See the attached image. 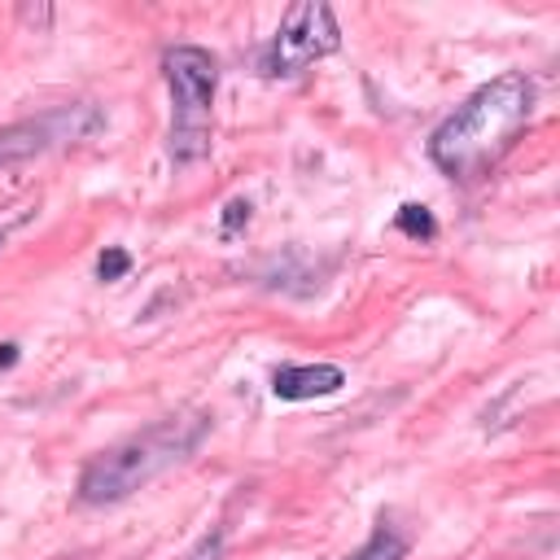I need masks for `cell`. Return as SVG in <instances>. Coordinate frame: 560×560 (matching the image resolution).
Instances as JSON below:
<instances>
[{"label": "cell", "instance_id": "1", "mask_svg": "<svg viewBox=\"0 0 560 560\" xmlns=\"http://www.w3.org/2000/svg\"><path fill=\"white\" fill-rule=\"evenodd\" d=\"M534 114V83L521 70H508L481 83L433 136L429 158L451 179H481L525 131Z\"/></svg>", "mask_w": 560, "mask_h": 560}, {"label": "cell", "instance_id": "2", "mask_svg": "<svg viewBox=\"0 0 560 560\" xmlns=\"http://www.w3.org/2000/svg\"><path fill=\"white\" fill-rule=\"evenodd\" d=\"M210 416L206 411H188V416H166L158 424H149L144 433L109 446L105 455H96L83 477H79V499L83 503H118L127 494H136L140 486H149L158 472H166L171 464H179L184 455L197 451V442L206 438Z\"/></svg>", "mask_w": 560, "mask_h": 560}, {"label": "cell", "instance_id": "3", "mask_svg": "<svg viewBox=\"0 0 560 560\" xmlns=\"http://www.w3.org/2000/svg\"><path fill=\"white\" fill-rule=\"evenodd\" d=\"M171 96H175V131H171V158L197 162L210 149V101L219 83V66L206 48L179 44L162 57Z\"/></svg>", "mask_w": 560, "mask_h": 560}, {"label": "cell", "instance_id": "4", "mask_svg": "<svg viewBox=\"0 0 560 560\" xmlns=\"http://www.w3.org/2000/svg\"><path fill=\"white\" fill-rule=\"evenodd\" d=\"M337 44H341V35H337L332 9L319 4V0H302V4H293L284 13V22L271 35V44L262 48V74H271V79L302 74L319 57L337 52Z\"/></svg>", "mask_w": 560, "mask_h": 560}, {"label": "cell", "instance_id": "5", "mask_svg": "<svg viewBox=\"0 0 560 560\" xmlns=\"http://www.w3.org/2000/svg\"><path fill=\"white\" fill-rule=\"evenodd\" d=\"M101 127V109L96 105H66V109H48L39 118L13 122L0 131V166L9 162H26L35 153H48L66 140H83Z\"/></svg>", "mask_w": 560, "mask_h": 560}, {"label": "cell", "instance_id": "6", "mask_svg": "<svg viewBox=\"0 0 560 560\" xmlns=\"http://www.w3.org/2000/svg\"><path fill=\"white\" fill-rule=\"evenodd\" d=\"M346 385V372L332 368V363H293V368H280L271 376V389L276 398L284 402H306V398H324V394H337Z\"/></svg>", "mask_w": 560, "mask_h": 560}, {"label": "cell", "instance_id": "7", "mask_svg": "<svg viewBox=\"0 0 560 560\" xmlns=\"http://www.w3.org/2000/svg\"><path fill=\"white\" fill-rule=\"evenodd\" d=\"M394 228H398L402 236H416V241H433V236H438V223H433V214H429L424 206H416V201L398 206V214H394Z\"/></svg>", "mask_w": 560, "mask_h": 560}, {"label": "cell", "instance_id": "8", "mask_svg": "<svg viewBox=\"0 0 560 560\" xmlns=\"http://www.w3.org/2000/svg\"><path fill=\"white\" fill-rule=\"evenodd\" d=\"M350 560H402V542H398V534L376 529V534H372V542H368V547H359Z\"/></svg>", "mask_w": 560, "mask_h": 560}, {"label": "cell", "instance_id": "9", "mask_svg": "<svg viewBox=\"0 0 560 560\" xmlns=\"http://www.w3.org/2000/svg\"><path fill=\"white\" fill-rule=\"evenodd\" d=\"M127 271H131V254L118 249V245H109V249L96 258V276H101V280H122Z\"/></svg>", "mask_w": 560, "mask_h": 560}, {"label": "cell", "instance_id": "10", "mask_svg": "<svg viewBox=\"0 0 560 560\" xmlns=\"http://www.w3.org/2000/svg\"><path fill=\"white\" fill-rule=\"evenodd\" d=\"M245 223H249V201H245V197L228 201V206H223V219H219V232H223V236H236Z\"/></svg>", "mask_w": 560, "mask_h": 560}, {"label": "cell", "instance_id": "11", "mask_svg": "<svg viewBox=\"0 0 560 560\" xmlns=\"http://www.w3.org/2000/svg\"><path fill=\"white\" fill-rule=\"evenodd\" d=\"M219 547H223V542H219V534H214V538H206L188 560H219Z\"/></svg>", "mask_w": 560, "mask_h": 560}, {"label": "cell", "instance_id": "12", "mask_svg": "<svg viewBox=\"0 0 560 560\" xmlns=\"http://www.w3.org/2000/svg\"><path fill=\"white\" fill-rule=\"evenodd\" d=\"M13 363H18V346L4 341V346H0V368H13Z\"/></svg>", "mask_w": 560, "mask_h": 560}, {"label": "cell", "instance_id": "13", "mask_svg": "<svg viewBox=\"0 0 560 560\" xmlns=\"http://www.w3.org/2000/svg\"><path fill=\"white\" fill-rule=\"evenodd\" d=\"M0 245H4V241H0Z\"/></svg>", "mask_w": 560, "mask_h": 560}]
</instances>
